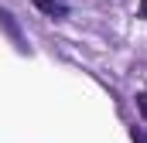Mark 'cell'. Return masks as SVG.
I'll return each mask as SVG.
<instances>
[{
	"instance_id": "1",
	"label": "cell",
	"mask_w": 147,
	"mask_h": 143,
	"mask_svg": "<svg viewBox=\"0 0 147 143\" xmlns=\"http://www.w3.org/2000/svg\"><path fill=\"white\" fill-rule=\"evenodd\" d=\"M38 10H45L48 17H65L69 14V0H34Z\"/></svg>"
},
{
	"instance_id": "2",
	"label": "cell",
	"mask_w": 147,
	"mask_h": 143,
	"mask_svg": "<svg viewBox=\"0 0 147 143\" xmlns=\"http://www.w3.org/2000/svg\"><path fill=\"white\" fill-rule=\"evenodd\" d=\"M0 24L7 27V34H10L14 41H17V48H24V37H21V31H17V24H14V17H10L7 10H0Z\"/></svg>"
},
{
	"instance_id": "3",
	"label": "cell",
	"mask_w": 147,
	"mask_h": 143,
	"mask_svg": "<svg viewBox=\"0 0 147 143\" xmlns=\"http://www.w3.org/2000/svg\"><path fill=\"white\" fill-rule=\"evenodd\" d=\"M137 109H140V116L147 119V92H137Z\"/></svg>"
},
{
	"instance_id": "4",
	"label": "cell",
	"mask_w": 147,
	"mask_h": 143,
	"mask_svg": "<svg viewBox=\"0 0 147 143\" xmlns=\"http://www.w3.org/2000/svg\"><path fill=\"white\" fill-rule=\"evenodd\" d=\"M130 140H134V143H147V133H144V130H137V126H134V130H130Z\"/></svg>"
},
{
	"instance_id": "5",
	"label": "cell",
	"mask_w": 147,
	"mask_h": 143,
	"mask_svg": "<svg viewBox=\"0 0 147 143\" xmlns=\"http://www.w3.org/2000/svg\"><path fill=\"white\" fill-rule=\"evenodd\" d=\"M140 14H144V17H147V0H140Z\"/></svg>"
}]
</instances>
